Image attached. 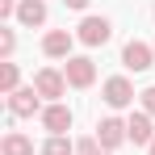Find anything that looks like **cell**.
Listing matches in <instances>:
<instances>
[{"instance_id": "cell-1", "label": "cell", "mask_w": 155, "mask_h": 155, "mask_svg": "<svg viewBox=\"0 0 155 155\" xmlns=\"http://www.w3.org/2000/svg\"><path fill=\"white\" fill-rule=\"evenodd\" d=\"M134 97H138V92H134V84H130L126 76H109L101 84V101L109 105V109H130Z\"/></svg>"}, {"instance_id": "cell-2", "label": "cell", "mask_w": 155, "mask_h": 155, "mask_svg": "<svg viewBox=\"0 0 155 155\" xmlns=\"http://www.w3.org/2000/svg\"><path fill=\"white\" fill-rule=\"evenodd\" d=\"M34 88H38V97L42 101H63V92H67V76L59 71V67H42V71H34Z\"/></svg>"}, {"instance_id": "cell-3", "label": "cell", "mask_w": 155, "mask_h": 155, "mask_svg": "<svg viewBox=\"0 0 155 155\" xmlns=\"http://www.w3.org/2000/svg\"><path fill=\"white\" fill-rule=\"evenodd\" d=\"M63 76L71 88H92L97 84V63L88 59V54H71L67 63H63Z\"/></svg>"}, {"instance_id": "cell-4", "label": "cell", "mask_w": 155, "mask_h": 155, "mask_svg": "<svg viewBox=\"0 0 155 155\" xmlns=\"http://www.w3.org/2000/svg\"><path fill=\"white\" fill-rule=\"evenodd\" d=\"M76 38L84 46H105V42L113 38V21H109V17H84L80 29H76Z\"/></svg>"}, {"instance_id": "cell-5", "label": "cell", "mask_w": 155, "mask_h": 155, "mask_svg": "<svg viewBox=\"0 0 155 155\" xmlns=\"http://www.w3.org/2000/svg\"><path fill=\"white\" fill-rule=\"evenodd\" d=\"M126 138H130V130H126V122H122V117H113V113H109V117H101V122H97V143H101L105 151H117Z\"/></svg>"}, {"instance_id": "cell-6", "label": "cell", "mask_w": 155, "mask_h": 155, "mask_svg": "<svg viewBox=\"0 0 155 155\" xmlns=\"http://www.w3.org/2000/svg\"><path fill=\"white\" fill-rule=\"evenodd\" d=\"M122 67H130V71H147V67H155V46L130 38L126 46H122Z\"/></svg>"}, {"instance_id": "cell-7", "label": "cell", "mask_w": 155, "mask_h": 155, "mask_svg": "<svg viewBox=\"0 0 155 155\" xmlns=\"http://www.w3.org/2000/svg\"><path fill=\"white\" fill-rule=\"evenodd\" d=\"M8 113H13V117H34V113H42L38 88H34V84H29V88H17V92L8 97Z\"/></svg>"}, {"instance_id": "cell-8", "label": "cell", "mask_w": 155, "mask_h": 155, "mask_svg": "<svg viewBox=\"0 0 155 155\" xmlns=\"http://www.w3.org/2000/svg\"><path fill=\"white\" fill-rule=\"evenodd\" d=\"M38 117H42V130H46V134H67V130H71V122H76V117H71V109H67L63 101L46 105Z\"/></svg>"}, {"instance_id": "cell-9", "label": "cell", "mask_w": 155, "mask_h": 155, "mask_svg": "<svg viewBox=\"0 0 155 155\" xmlns=\"http://www.w3.org/2000/svg\"><path fill=\"white\" fill-rule=\"evenodd\" d=\"M151 122H155V117L143 113V109L126 117V130H130V143H134V147H151V143H155V126H151Z\"/></svg>"}, {"instance_id": "cell-10", "label": "cell", "mask_w": 155, "mask_h": 155, "mask_svg": "<svg viewBox=\"0 0 155 155\" xmlns=\"http://www.w3.org/2000/svg\"><path fill=\"white\" fill-rule=\"evenodd\" d=\"M71 46H76V34H67V29H51L42 38V54L46 59H71Z\"/></svg>"}, {"instance_id": "cell-11", "label": "cell", "mask_w": 155, "mask_h": 155, "mask_svg": "<svg viewBox=\"0 0 155 155\" xmlns=\"http://www.w3.org/2000/svg\"><path fill=\"white\" fill-rule=\"evenodd\" d=\"M17 21L21 25H46V0H21L17 4Z\"/></svg>"}, {"instance_id": "cell-12", "label": "cell", "mask_w": 155, "mask_h": 155, "mask_svg": "<svg viewBox=\"0 0 155 155\" xmlns=\"http://www.w3.org/2000/svg\"><path fill=\"white\" fill-rule=\"evenodd\" d=\"M0 155H34V138L21 134V130H8L0 138Z\"/></svg>"}, {"instance_id": "cell-13", "label": "cell", "mask_w": 155, "mask_h": 155, "mask_svg": "<svg viewBox=\"0 0 155 155\" xmlns=\"http://www.w3.org/2000/svg\"><path fill=\"white\" fill-rule=\"evenodd\" d=\"M17 88H21V67H17V63H4V67H0V92L13 97Z\"/></svg>"}, {"instance_id": "cell-14", "label": "cell", "mask_w": 155, "mask_h": 155, "mask_svg": "<svg viewBox=\"0 0 155 155\" xmlns=\"http://www.w3.org/2000/svg\"><path fill=\"white\" fill-rule=\"evenodd\" d=\"M42 155H76V143H71L67 134H51V138L42 143Z\"/></svg>"}, {"instance_id": "cell-15", "label": "cell", "mask_w": 155, "mask_h": 155, "mask_svg": "<svg viewBox=\"0 0 155 155\" xmlns=\"http://www.w3.org/2000/svg\"><path fill=\"white\" fill-rule=\"evenodd\" d=\"M13 51H17V34L0 29V63H13Z\"/></svg>"}, {"instance_id": "cell-16", "label": "cell", "mask_w": 155, "mask_h": 155, "mask_svg": "<svg viewBox=\"0 0 155 155\" xmlns=\"http://www.w3.org/2000/svg\"><path fill=\"white\" fill-rule=\"evenodd\" d=\"M76 155H113V151H105L97 138H80V143H76Z\"/></svg>"}, {"instance_id": "cell-17", "label": "cell", "mask_w": 155, "mask_h": 155, "mask_svg": "<svg viewBox=\"0 0 155 155\" xmlns=\"http://www.w3.org/2000/svg\"><path fill=\"white\" fill-rule=\"evenodd\" d=\"M138 101H143V113H151V117H155V84L138 92Z\"/></svg>"}, {"instance_id": "cell-18", "label": "cell", "mask_w": 155, "mask_h": 155, "mask_svg": "<svg viewBox=\"0 0 155 155\" xmlns=\"http://www.w3.org/2000/svg\"><path fill=\"white\" fill-rule=\"evenodd\" d=\"M17 4L21 0H0V17H17Z\"/></svg>"}, {"instance_id": "cell-19", "label": "cell", "mask_w": 155, "mask_h": 155, "mask_svg": "<svg viewBox=\"0 0 155 155\" xmlns=\"http://www.w3.org/2000/svg\"><path fill=\"white\" fill-rule=\"evenodd\" d=\"M63 4H67V8H76V13H80V8H88L92 0H63Z\"/></svg>"}, {"instance_id": "cell-20", "label": "cell", "mask_w": 155, "mask_h": 155, "mask_svg": "<svg viewBox=\"0 0 155 155\" xmlns=\"http://www.w3.org/2000/svg\"><path fill=\"white\" fill-rule=\"evenodd\" d=\"M147 151H151V155H155V143H151V147H147Z\"/></svg>"}, {"instance_id": "cell-21", "label": "cell", "mask_w": 155, "mask_h": 155, "mask_svg": "<svg viewBox=\"0 0 155 155\" xmlns=\"http://www.w3.org/2000/svg\"><path fill=\"white\" fill-rule=\"evenodd\" d=\"M151 46H155V42H151Z\"/></svg>"}, {"instance_id": "cell-22", "label": "cell", "mask_w": 155, "mask_h": 155, "mask_svg": "<svg viewBox=\"0 0 155 155\" xmlns=\"http://www.w3.org/2000/svg\"><path fill=\"white\" fill-rule=\"evenodd\" d=\"M151 13H155V8H151Z\"/></svg>"}]
</instances>
